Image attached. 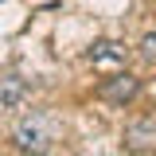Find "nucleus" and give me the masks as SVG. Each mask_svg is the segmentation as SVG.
Returning <instances> with one entry per match:
<instances>
[{"mask_svg":"<svg viewBox=\"0 0 156 156\" xmlns=\"http://www.w3.org/2000/svg\"><path fill=\"white\" fill-rule=\"evenodd\" d=\"M12 140H16L20 152L39 156V152H47V148L55 144V121H51L47 113H39V109H31V113H23V117L16 121Z\"/></svg>","mask_w":156,"mask_h":156,"instance_id":"f257e3e1","label":"nucleus"},{"mask_svg":"<svg viewBox=\"0 0 156 156\" xmlns=\"http://www.w3.org/2000/svg\"><path fill=\"white\" fill-rule=\"evenodd\" d=\"M27 98V82L20 74H0V109H16Z\"/></svg>","mask_w":156,"mask_h":156,"instance_id":"20e7f679","label":"nucleus"},{"mask_svg":"<svg viewBox=\"0 0 156 156\" xmlns=\"http://www.w3.org/2000/svg\"><path fill=\"white\" fill-rule=\"evenodd\" d=\"M98 94L105 98V101H113V105H125V101H133L136 94H140V78L136 74H109L101 78V86H98Z\"/></svg>","mask_w":156,"mask_h":156,"instance_id":"f03ea898","label":"nucleus"},{"mask_svg":"<svg viewBox=\"0 0 156 156\" xmlns=\"http://www.w3.org/2000/svg\"><path fill=\"white\" fill-rule=\"evenodd\" d=\"M125 140H129L133 148H148V144H156V129L152 125H133V129L125 133Z\"/></svg>","mask_w":156,"mask_h":156,"instance_id":"39448f33","label":"nucleus"},{"mask_svg":"<svg viewBox=\"0 0 156 156\" xmlns=\"http://www.w3.org/2000/svg\"><path fill=\"white\" fill-rule=\"evenodd\" d=\"M86 58L94 62L98 70H117V66H125V47L117 39H98L94 47L86 51Z\"/></svg>","mask_w":156,"mask_h":156,"instance_id":"7ed1b4c3","label":"nucleus"},{"mask_svg":"<svg viewBox=\"0 0 156 156\" xmlns=\"http://www.w3.org/2000/svg\"><path fill=\"white\" fill-rule=\"evenodd\" d=\"M140 51H144L148 58H156V31H152V35H144V39H140Z\"/></svg>","mask_w":156,"mask_h":156,"instance_id":"423d86ee","label":"nucleus"}]
</instances>
